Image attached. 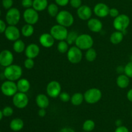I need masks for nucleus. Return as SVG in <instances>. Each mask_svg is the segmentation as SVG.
<instances>
[{
	"mask_svg": "<svg viewBox=\"0 0 132 132\" xmlns=\"http://www.w3.org/2000/svg\"><path fill=\"white\" fill-rule=\"evenodd\" d=\"M0 132H1V131H0Z\"/></svg>",
	"mask_w": 132,
	"mask_h": 132,
	"instance_id": "54",
	"label": "nucleus"
},
{
	"mask_svg": "<svg viewBox=\"0 0 132 132\" xmlns=\"http://www.w3.org/2000/svg\"><path fill=\"white\" fill-rule=\"evenodd\" d=\"M3 115V116H6V117H9V116H12L14 113V109L10 106H5L2 110Z\"/></svg>",
	"mask_w": 132,
	"mask_h": 132,
	"instance_id": "35",
	"label": "nucleus"
},
{
	"mask_svg": "<svg viewBox=\"0 0 132 132\" xmlns=\"http://www.w3.org/2000/svg\"><path fill=\"white\" fill-rule=\"evenodd\" d=\"M130 23V18L125 14H119L114 18L113 21V26L117 31L124 32L126 31Z\"/></svg>",
	"mask_w": 132,
	"mask_h": 132,
	"instance_id": "5",
	"label": "nucleus"
},
{
	"mask_svg": "<svg viewBox=\"0 0 132 132\" xmlns=\"http://www.w3.org/2000/svg\"><path fill=\"white\" fill-rule=\"evenodd\" d=\"M131 117H132V111H131Z\"/></svg>",
	"mask_w": 132,
	"mask_h": 132,
	"instance_id": "52",
	"label": "nucleus"
},
{
	"mask_svg": "<svg viewBox=\"0 0 132 132\" xmlns=\"http://www.w3.org/2000/svg\"><path fill=\"white\" fill-rule=\"evenodd\" d=\"M125 34L121 31H115L111 34L110 37V41L113 45H118L122 41Z\"/></svg>",
	"mask_w": 132,
	"mask_h": 132,
	"instance_id": "24",
	"label": "nucleus"
},
{
	"mask_svg": "<svg viewBox=\"0 0 132 132\" xmlns=\"http://www.w3.org/2000/svg\"><path fill=\"white\" fill-rule=\"evenodd\" d=\"M47 12L49 16L52 18L56 17L59 13V6L55 3H52L48 4L47 7Z\"/></svg>",
	"mask_w": 132,
	"mask_h": 132,
	"instance_id": "30",
	"label": "nucleus"
},
{
	"mask_svg": "<svg viewBox=\"0 0 132 132\" xmlns=\"http://www.w3.org/2000/svg\"><path fill=\"white\" fill-rule=\"evenodd\" d=\"M5 36L10 41H15L19 40L21 36V31L15 25H9L6 27L5 32Z\"/></svg>",
	"mask_w": 132,
	"mask_h": 132,
	"instance_id": "13",
	"label": "nucleus"
},
{
	"mask_svg": "<svg viewBox=\"0 0 132 132\" xmlns=\"http://www.w3.org/2000/svg\"><path fill=\"white\" fill-rule=\"evenodd\" d=\"M82 132H86V131H82Z\"/></svg>",
	"mask_w": 132,
	"mask_h": 132,
	"instance_id": "53",
	"label": "nucleus"
},
{
	"mask_svg": "<svg viewBox=\"0 0 132 132\" xmlns=\"http://www.w3.org/2000/svg\"><path fill=\"white\" fill-rule=\"evenodd\" d=\"M84 100L89 104H94L101 100L103 97L102 91L98 88L93 87L86 90L84 93Z\"/></svg>",
	"mask_w": 132,
	"mask_h": 132,
	"instance_id": "3",
	"label": "nucleus"
},
{
	"mask_svg": "<svg viewBox=\"0 0 132 132\" xmlns=\"http://www.w3.org/2000/svg\"><path fill=\"white\" fill-rule=\"evenodd\" d=\"M23 75L21 67L17 64H12L5 67L3 71V75L5 78L10 81H18Z\"/></svg>",
	"mask_w": 132,
	"mask_h": 132,
	"instance_id": "1",
	"label": "nucleus"
},
{
	"mask_svg": "<svg viewBox=\"0 0 132 132\" xmlns=\"http://www.w3.org/2000/svg\"><path fill=\"white\" fill-rule=\"evenodd\" d=\"M23 18L26 23L34 25L39 21V16L38 12L32 7L24 10L23 13Z\"/></svg>",
	"mask_w": 132,
	"mask_h": 132,
	"instance_id": "12",
	"label": "nucleus"
},
{
	"mask_svg": "<svg viewBox=\"0 0 132 132\" xmlns=\"http://www.w3.org/2000/svg\"><path fill=\"white\" fill-rule=\"evenodd\" d=\"M69 4L73 9H77L82 5V0H70Z\"/></svg>",
	"mask_w": 132,
	"mask_h": 132,
	"instance_id": "39",
	"label": "nucleus"
},
{
	"mask_svg": "<svg viewBox=\"0 0 132 132\" xmlns=\"http://www.w3.org/2000/svg\"><path fill=\"white\" fill-rule=\"evenodd\" d=\"M14 59V55L10 50L5 49L0 52V65L5 68L12 64Z\"/></svg>",
	"mask_w": 132,
	"mask_h": 132,
	"instance_id": "14",
	"label": "nucleus"
},
{
	"mask_svg": "<svg viewBox=\"0 0 132 132\" xmlns=\"http://www.w3.org/2000/svg\"><path fill=\"white\" fill-rule=\"evenodd\" d=\"M83 100H84V94H82L81 93H79V92H77V93H74L71 97L70 102L73 106H80L81 104H82Z\"/></svg>",
	"mask_w": 132,
	"mask_h": 132,
	"instance_id": "27",
	"label": "nucleus"
},
{
	"mask_svg": "<svg viewBox=\"0 0 132 132\" xmlns=\"http://www.w3.org/2000/svg\"><path fill=\"white\" fill-rule=\"evenodd\" d=\"M26 49L25 43L23 40H16L13 43V50L17 53H22L24 52Z\"/></svg>",
	"mask_w": 132,
	"mask_h": 132,
	"instance_id": "28",
	"label": "nucleus"
},
{
	"mask_svg": "<svg viewBox=\"0 0 132 132\" xmlns=\"http://www.w3.org/2000/svg\"><path fill=\"white\" fill-rule=\"evenodd\" d=\"M50 33L55 40L63 41L66 40L68 36V31L67 27L60 25L59 24L53 25L50 30Z\"/></svg>",
	"mask_w": 132,
	"mask_h": 132,
	"instance_id": "6",
	"label": "nucleus"
},
{
	"mask_svg": "<svg viewBox=\"0 0 132 132\" xmlns=\"http://www.w3.org/2000/svg\"><path fill=\"white\" fill-rule=\"evenodd\" d=\"M40 48L38 45L36 43H30L29 45L26 47L25 50H24V54L27 58L34 59L39 54Z\"/></svg>",
	"mask_w": 132,
	"mask_h": 132,
	"instance_id": "19",
	"label": "nucleus"
},
{
	"mask_svg": "<svg viewBox=\"0 0 132 132\" xmlns=\"http://www.w3.org/2000/svg\"><path fill=\"white\" fill-rule=\"evenodd\" d=\"M59 132H76L72 128H69V127H64L61 129Z\"/></svg>",
	"mask_w": 132,
	"mask_h": 132,
	"instance_id": "46",
	"label": "nucleus"
},
{
	"mask_svg": "<svg viewBox=\"0 0 132 132\" xmlns=\"http://www.w3.org/2000/svg\"><path fill=\"white\" fill-rule=\"evenodd\" d=\"M55 3L59 6H66L70 3V0H54Z\"/></svg>",
	"mask_w": 132,
	"mask_h": 132,
	"instance_id": "42",
	"label": "nucleus"
},
{
	"mask_svg": "<svg viewBox=\"0 0 132 132\" xmlns=\"http://www.w3.org/2000/svg\"><path fill=\"white\" fill-rule=\"evenodd\" d=\"M1 91L6 97H13L18 91L16 83L14 81L6 80L1 84Z\"/></svg>",
	"mask_w": 132,
	"mask_h": 132,
	"instance_id": "9",
	"label": "nucleus"
},
{
	"mask_svg": "<svg viewBox=\"0 0 132 132\" xmlns=\"http://www.w3.org/2000/svg\"><path fill=\"white\" fill-rule=\"evenodd\" d=\"M21 19V13L18 9L12 7L7 10L5 15V20L9 25H15Z\"/></svg>",
	"mask_w": 132,
	"mask_h": 132,
	"instance_id": "8",
	"label": "nucleus"
},
{
	"mask_svg": "<svg viewBox=\"0 0 132 132\" xmlns=\"http://www.w3.org/2000/svg\"><path fill=\"white\" fill-rule=\"evenodd\" d=\"M78 36L79 34L76 31H70V32H68V36H67V39H66V41L68 43V44L69 45H72V44L75 43Z\"/></svg>",
	"mask_w": 132,
	"mask_h": 132,
	"instance_id": "33",
	"label": "nucleus"
},
{
	"mask_svg": "<svg viewBox=\"0 0 132 132\" xmlns=\"http://www.w3.org/2000/svg\"><path fill=\"white\" fill-rule=\"evenodd\" d=\"M116 125L117 127L122 126V121L121 119H118V120H117L116 121Z\"/></svg>",
	"mask_w": 132,
	"mask_h": 132,
	"instance_id": "49",
	"label": "nucleus"
},
{
	"mask_svg": "<svg viewBox=\"0 0 132 132\" xmlns=\"http://www.w3.org/2000/svg\"><path fill=\"white\" fill-rule=\"evenodd\" d=\"M124 74L128 76L130 78H132V61L126 63L125 66Z\"/></svg>",
	"mask_w": 132,
	"mask_h": 132,
	"instance_id": "34",
	"label": "nucleus"
},
{
	"mask_svg": "<svg viewBox=\"0 0 132 132\" xmlns=\"http://www.w3.org/2000/svg\"><path fill=\"white\" fill-rule=\"evenodd\" d=\"M29 99L26 93L18 92L12 97V103L14 106L18 109L25 108L28 104Z\"/></svg>",
	"mask_w": 132,
	"mask_h": 132,
	"instance_id": "11",
	"label": "nucleus"
},
{
	"mask_svg": "<svg viewBox=\"0 0 132 132\" xmlns=\"http://www.w3.org/2000/svg\"><path fill=\"white\" fill-rule=\"evenodd\" d=\"M13 3H14L13 0H2L3 7L6 10H9L12 8Z\"/></svg>",
	"mask_w": 132,
	"mask_h": 132,
	"instance_id": "38",
	"label": "nucleus"
},
{
	"mask_svg": "<svg viewBox=\"0 0 132 132\" xmlns=\"http://www.w3.org/2000/svg\"><path fill=\"white\" fill-rule=\"evenodd\" d=\"M18 92L27 93L30 89V83L26 78H20L16 83Z\"/></svg>",
	"mask_w": 132,
	"mask_h": 132,
	"instance_id": "21",
	"label": "nucleus"
},
{
	"mask_svg": "<svg viewBox=\"0 0 132 132\" xmlns=\"http://www.w3.org/2000/svg\"><path fill=\"white\" fill-rule=\"evenodd\" d=\"M94 39L92 36L88 34H79L75 42V45L79 48L81 50H88L94 45Z\"/></svg>",
	"mask_w": 132,
	"mask_h": 132,
	"instance_id": "4",
	"label": "nucleus"
},
{
	"mask_svg": "<svg viewBox=\"0 0 132 132\" xmlns=\"http://www.w3.org/2000/svg\"><path fill=\"white\" fill-rule=\"evenodd\" d=\"M109 6L104 3H98L93 9L94 14L100 18H106L109 15Z\"/></svg>",
	"mask_w": 132,
	"mask_h": 132,
	"instance_id": "15",
	"label": "nucleus"
},
{
	"mask_svg": "<svg viewBox=\"0 0 132 132\" xmlns=\"http://www.w3.org/2000/svg\"><path fill=\"white\" fill-rule=\"evenodd\" d=\"M67 59L70 63L73 64H77L81 62L82 59V50L77 46H72L69 48L67 53Z\"/></svg>",
	"mask_w": 132,
	"mask_h": 132,
	"instance_id": "7",
	"label": "nucleus"
},
{
	"mask_svg": "<svg viewBox=\"0 0 132 132\" xmlns=\"http://www.w3.org/2000/svg\"><path fill=\"white\" fill-rule=\"evenodd\" d=\"M95 127V122L92 119H87L82 124V129L84 131L91 132Z\"/></svg>",
	"mask_w": 132,
	"mask_h": 132,
	"instance_id": "31",
	"label": "nucleus"
},
{
	"mask_svg": "<svg viewBox=\"0 0 132 132\" xmlns=\"http://www.w3.org/2000/svg\"><path fill=\"white\" fill-rule=\"evenodd\" d=\"M1 10H0V16H1Z\"/></svg>",
	"mask_w": 132,
	"mask_h": 132,
	"instance_id": "51",
	"label": "nucleus"
},
{
	"mask_svg": "<svg viewBox=\"0 0 132 132\" xmlns=\"http://www.w3.org/2000/svg\"><path fill=\"white\" fill-rule=\"evenodd\" d=\"M126 97L130 102H132V88L128 91L127 94H126Z\"/></svg>",
	"mask_w": 132,
	"mask_h": 132,
	"instance_id": "47",
	"label": "nucleus"
},
{
	"mask_svg": "<svg viewBox=\"0 0 132 132\" xmlns=\"http://www.w3.org/2000/svg\"><path fill=\"white\" fill-rule=\"evenodd\" d=\"M55 39L50 33H43L39 38V41L42 47L50 48L55 43Z\"/></svg>",
	"mask_w": 132,
	"mask_h": 132,
	"instance_id": "18",
	"label": "nucleus"
},
{
	"mask_svg": "<svg viewBox=\"0 0 132 132\" xmlns=\"http://www.w3.org/2000/svg\"><path fill=\"white\" fill-rule=\"evenodd\" d=\"M57 24L64 27H71L74 23V18L70 12L66 10H61L55 17Z\"/></svg>",
	"mask_w": 132,
	"mask_h": 132,
	"instance_id": "2",
	"label": "nucleus"
},
{
	"mask_svg": "<svg viewBox=\"0 0 132 132\" xmlns=\"http://www.w3.org/2000/svg\"><path fill=\"white\" fill-rule=\"evenodd\" d=\"M6 27H6V23L3 20L0 19V34L4 33Z\"/></svg>",
	"mask_w": 132,
	"mask_h": 132,
	"instance_id": "44",
	"label": "nucleus"
},
{
	"mask_svg": "<svg viewBox=\"0 0 132 132\" xmlns=\"http://www.w3.org/2000/svg\"><path fill=\"white\" fill-rule=\"evenodd\" d=\"M59 99L63 102H68L70 101L71 96L67 92H61L59 96Z\"/></svg>",
	"mask_w": 132,
	"mask_h": 132,
	"instance_id": "37",
	"label": "nucleus"
},
{
	"mask_svg": "<svg viewBox=\"0 0 132 132\" xmlns=\"http://www.w3.org/2000/svg\"><path fill=\"white\" fill-rule=\"evenodd\" d=\"M61 85L59 82L56 80L50 81L47 84L46 87V94L49 97L52 98L59 97V94L61 93Z\"/></svg>",
	"mask_w": 132,
	"mask_h": 132,
	"instance_id": "10",
	"label": "nucleus"
},
{
	"mask_svg": "<svg viewBox=\"0 0 132 132\" xmlns=\"http://www.w3.org/2000/svg\"><path fill=\"white\" fill-rule=\"evenodd\" d=\"M21 5L25 9L32 7L33 0H21Z\"/></svg>",
	"mask_w": 132,
	"mask_h": 132,
	"instance_id": "40",
	"label": "nucleus"
},
{
	"mask_svg": "<svg viewBox=\"0 0 132 132\" xmlns=\"http://www.w3.org/2000/svg\"><path fill=\"white\" fill-rule=\"evenodd\" d=\"M34 27L32 25L26 23L21 29V34L25 38L30 37L34 34Z\"/></svg>",
	"mask_w": 132,
	"mask_h": 132,
	"instance_id": "26",
	"label": "nucleus"
},
{
	"mask_svg": "<svg viewBox=\"0 0 132 132\" xmlns=\"http://www.w3.org/2000/svg\"><path fill=\"white\" fill-rule=\"evenodd\" d=\"M48 96L45 94H39L36 97V103L39 108L46 109L50 104Z\"/></svg>",
	"mask_w": 132,
	"mask_h": 132,
	"instance_id": "20",
	"label": "nucleus"
},
{
	"mask_svg": "<svg viewBox=\"0 0 132 132\" xmlns=\"http://www.w3.org/2000/svg\"><path fill=\"white\" fill-rule=\"evenodd\" d=\"M46 115V109H43V108H39L38 111V115L40 117H44L45 116V115Z\"/></svg>",
	"mask_w": 132,
	"mask_h": 132,
	"instance_id": "45",
	"label": "nucleus"
},
{
	"mask_svg": "<svg viewBox=\"0 0 132 132\" xmlns=\"http://www.w3.org/2000/svg\"><path fill=\"white\" fill-rule=\"evenodd\" d=\"M48 5V0H33L32 8L39 12H42L47 9Z\"/></svg>",
	"mask_w": 132,
	"mask_h": 132,
	"instance_id": "25",
	"label": "nucleus"
},
{
	"mask_svg": "<svg viewBox=\"0 0 132 132\" xmlns=\"http://www.w3.org/2000/svg\"><path fill=\"white\" fill-rule=\"evenodd\" d=\"M9 126L13 131H19L24 127V122L20 118H15L10 121Z\"/></svg>",
	"mask_w": 132,
	"mask_h": 132,
	"instance_id": "23",
	"label": "nucleus"
},
{
	"mask_svg": "<svg viewBox=\"0 0 132 132\" xmlns=\"http://www.w3.org/2000/svg\"><path fill=\"white\" fill-rule=\"evenodd\" d=\"M85 56L88 62H92L96 60L97 56V53L96 50L95 49L92 47L86 50Z\"/></svg>",
	"mask_w": 132,
	"mask_h": 132,
	"instance_id": "29",
	"label": "nucleus"
},
{
	"mask_svg": "<svg viewBox=\"0 0 132 132\" xmlns=\"http://www.w3.org/2000/svg\"><path fill=\"white\" fill-rule=\"evenodd\" d=\"M57 49L59 51V53L64 54L68 52L69 49V45L68 43L66 41V40H63V41H59L57 45Z\"/></svg>",
	"mask_w": 132,
	"mask_h": 132,
	"instance_id": "32",
	"label": "nucleus"
},
{
	"mask_svg": "<svg viewBox=\"0 0 132 132\" xmlns=\"http://www.w3.org/2000/svg\"><path fill=\"white\" fill-rule=\"evenodd\" d=\"M77 15L81 20L88 21L92 18V9L88 5H82L77 9Z\"/></svg>",
	"mask_w": 132,
	"mask_h": 132,
	"instance_id": "16",
	"label": "nucleus"
},
{
	"mask_svg": "<svg viewBox=\"0 0 132 132\" xmlns=\"http://www.w3.org/2000/svg\"><path fill=\"white\" fill-rule=\"evenodd\" d=\"M3 117V112L1 109H0V121L2 120Z\"/></svg>",
	"mask_w": 132,
	"mask_h": 132,
	"instance_id": "50",
	"label": "nucleus"
},
{
	"mask_svg": "<svg viewBox=\"0 0 132 132\" xmlns=\"http://www.w3.org/2000/svg\"><path fill=\"white\" fill-rule=\"evenodd\" d=\"M87 27L91 32L97 33L102 31L103 25L100 19L92 18L87 21Z\"/></svg>",
	"mask_w": 132,
	"mask_h": 132,
	"instance_id": "17",
	"label": "nucleus"
},
{
	"mask_svg": "<svg viewBox=\"0 0 132 132\" xmlns=\"http://www.w3.org/2000/svg\"><path fill=\"white\" fill-rule=\"evenodd\" d=\"M119 11L116 8H111L109 10V16L112 18H116V17L118 16L119 15Z\"/></svg>",
	"mask_w": 132,
	"mask_h": 132,
	"instance_id": "41",
	"label": "nucleus"
},
{
	"mask_svg": "<svg viewBox=\"0 0 132 132\" xmlns=\"http://www.w3.org/2000/svg\"><path fill=\"white\" fill-rule=\"evenodd\" d=\"M114 132H130L128 128L125 126H121L117 127Z\"/></svg>",
	"mask_w": 132,
	"mask_h": 132,
	"instance_id": "43",
	"label": "nucleus"
},
{
	"mask_svg": "<svg viewBox=\"0 0 132 132\" xmlns=\"http://www.w3.org/2000/svg\"><path fill=\"white\" fill-rule=\"evenodd\" d=\"M35 65V62L34 59L32 58H27L24 61V66L27 69H31L33 68Z\"/></svg>",
	"mask_w": 132,
	"mask_h": 132,
	"instance_id": "36",
	"label": "nucleus"
},
{
	"mask_svg": "<svg viewBox=\"0 0 132 132\" xmlns=\"http://www.w3.org/2000/svg\"><path fill=\"white\" fill-rule=\"evenodd\" d=\"M130 78L125 74H121L116 79V84L121 89H126L130 85Z\"/></svg>",
	"mask_w": 132,
	"mask_h": 132,
	"instance_id": "22",
	"label": "nucleus"
},
{
	"mask_svg": "<svg viewBox=\"0 0 132 132\" xmlns=\"http://www.w3.org/2000/svg\"><path fill=\"white\" fill-rule=\"evenodd\" d=\"M124 69H125V67H122V65L118 66V67L117 68V72H119L121 74H123L122 72H124ZM120 74V75H121Z\"/></svg>",
	"mask_w": 132,
	"mask_h": 132,
	"instance_id": "48",
	"label": "nucleus"
}]
</instances>
